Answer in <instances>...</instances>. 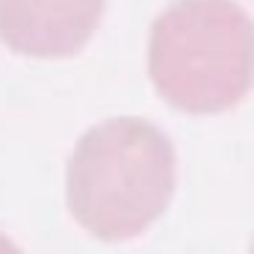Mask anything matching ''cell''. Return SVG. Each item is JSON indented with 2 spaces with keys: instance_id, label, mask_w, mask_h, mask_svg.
Instances as JSON below:
<instances>
[{
  "instance_id": "1",
  "label": "cell",
  "mask_w": 254,
  "mask_h": 254,
  "mask_svg": "<svg viewBox=\"0 0 254 254\" xmlns=\"http://www.w3.org/2000/svg\"><path fill=\"white\" fill-rule=\"evenodd\" d=\"M175 178V148L160 127L113 119L77 142L68 163V207L92 237L133 240L163 216Z\"/></svg>"
},
{
  "instance_id": "2",
  "label": "cell",
  "mask_w": 254,
  "mask_h": 254,
  "mask_svg": "<svg viewBox=\"0 0 254 254\" xmlns=\"http://www.w3.org/2000/svg\"><path fill=\"white\" fill-rule=\"evenodd\" d=\"M148 71L175 110L225 113L254 86V21L234 0H175L151 27Z\"/></svg>"
},
{
  "instance_id": "3",
  "label": "cell",
  "mask_w": 254,
  "mask_h": 254,
  "mask_svg": "<svg viewBox=\"0 0 254 254\" xmlns=\"http://www.w3.org/2000/svg\"><path fill=\"white\" fill-rule=\"evenodd\" d=\"M104 15V0H0V39L24 54L60 60L83 51Z\"/></svg>"
},
{
  "instance_id": "4",
  "label": "cell",
  "mask_w": 254,
  "mask_h": 254,
  "mask_svg": "<svg viewBox=\"0 0 254 254\" xmlns=\"http://www.w3.org/2000/svg\"><path fill=\"white\" fill-rule=\"evenodd\" d=\"M0 254H21V252H18V246H15L12 240H6V237L0 234Z\"/></svg>"
},
{
  "instance_id": "5",
  "label": "cell",
  "mask_w": 254,
  "mask_h": 254,
  "mask_svg": "<svg viewBox=\"0 0 254 254\" xmlns=\"http://www.w3.org/2000/svg\"><path fill=\"white\" fill-rule=\"evenodd\" d=\"M252 254H254V249H252Z\"/></svg>"
}]
</instances>
